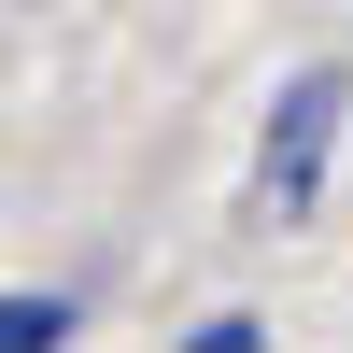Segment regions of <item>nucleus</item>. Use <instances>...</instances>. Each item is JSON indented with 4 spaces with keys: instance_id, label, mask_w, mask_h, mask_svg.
Returning <instances> with one entry per match:
<instances>
[{
    "instance_id": "1",
    "label": "nucleus",
    "mask_w": 353,
    "mask_h": 353,
    "mask_svg": "<svg viewBox=\"0 0 353 353\" xmlns=\"http://www.w3.org/2000/svg\"><path fill=\"white\" fill-rule=\"evenodd\" d=\"M339 128H353V57H297L254 113V170H241V212L269 226H311L325 212V170H339Z\"/></svg>"
},
{
    "instance_id": "2",
    "label": "nucleus",
    "mask_w": 353,
    "mask_h": 353,
    "mask_svg": "<svg viewBox=\"0 0 353 353\" xmlns=\"http://www.w3.org/2000/svg\"><path fill=\"white\" fill-rule=\"evenodd\" d=\"M71 339H85L71 283H14V297H0V353H71Z\"/></svg>"
},
{
    "instance_id": "3",
    "label": "nucleus",
    "mask_w": 353,
    "mask_h": 353,
    "mask_svg": "<svg viewBox=\"0 0 353 353\" xmlns=\"http://www.w3.org/2000/svg\"><path fill=\"white\" fill-rule=\"evenodd\" d=\"M184 353H269V325L254 311H212V325H184Z\"/></svg>"
}]
</instances>
